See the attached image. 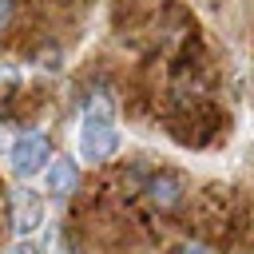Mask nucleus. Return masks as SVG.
Returning <instances> with one entry per match:
<instances>
[{
    "label": "nucleus",
    "mask_w": 254,
    "mask_h": 254,
    "mask_svg": "<svg viewBox=\"0 0 254 254\" xmlns=\"http://www.w3.org/2000/svg\"><path fill=\"white\" fill-rule=\"evenodd\" d=\"M16 254H36V246H28V242H20V246H16Z\"/></svg>",
    "instance_id": "nucleus-8"
},
{
    "label": "nucleus",
    "mask_w": 254,
    "mask_h": 254,
    "mask_svg": "<svg viewBox=\"0 0 254 254\" xmlns=\"http://www.w3.org/2000/svg\"><path fill=\"white\" fill-rule=\"evenodd\" d=\"M12 16H16V0H0V32L12 24Z\"/></svg>",
    "instance_id": "nucleus-6"
},
{
    "label": "nucleus",
    "mask_w": 254,
    "mask_h": 254,
    "mask_svg": "<svg viewBox=\"0 0 254 254\" xmlns=\"http://www.w3.org/2000/svg\"><path fill=\"white\" fill-rule=\"evenodd\" d=\"M147 198L159 210H175L183 202V179L179 175H151L147 179Z\"/></svg>",
    "instance_id": "nucleus-5"
},
{
    "label": "nucleus",
    "mask_w": 254,
    "mask_h": 254,
    "mask_svg": "<svg viewBox=\"0 0 254 254\" xmlns=\"http://www.w3.org/2000/svg\"><path fill=\"white\" fill-rule=\"evenodd\" d=\"M8 159H12V171H16L20 179H32V175H40V171L48 167V159H52V139H48L44 131H24V135L12 143Z\"/></svg>",
    "instance_id": "nucleus-2"
},
{
    "label": "nucleus",
    "mask_w": 254,
    "mask_h": 254,
    "mask_svg": "<svg viewBox=\"0 0 254 254\" xmlns=\"http://www.w3.org/2000/svg\"><path fill=\"white\" fill-rule=\"evenodd\" d=\"M119 147V131H115V115H111V99L99 95L87 103L83 111V123H79V155L99 163V159H111Z\"/></svg>",
    "instance_id": "nucleus-1"
},
{
    "label": "nucleus",
    "mask_w": 254,
    "mask_h": 254,
    "mask_svg": "<svg viewBox=\"0 0 254 254\" xmlns=\"http://www.w3.org/2000/svg\"><path fill=\"white\" fill-rule=\"evenodd\" d=\"M12 222L20 234H32L44 222V198L36 190H12Z\"/></svg>",
    "instance_id": "nucleus-3"
},
{
    "label": "nucleus",
    "mask_w": 254,
    "mask_h": 254,
    "mask_svg": "<svg viewBox=\"0 0 254 254\" xmlns=\"http://www.w3.org/2000/svg\"><path fill=\"white\" fill-rule=\"evenodd\" d=\"M183 254H214V250H210V246H202V242H187V246H183Z\"/></svg>",
    "instance_id": "nucleus-7"
},
{
    "label": "nucleus",
    "mask_w": 254,
    "mask_h": 254,
    "mask_svg": "<svg viewBox=\"0 0 254 254\" xmlns=\"http://www.w3.org/2000/svg\"><path fill=\"white\" fill-rule=\"evenodd\" d=\"M48 190L64 202V198H71L75 194V187H79V167H75V159H48Z\"/></svg>",
    "instance_id": "nucleus-4"
}]
</instances>
